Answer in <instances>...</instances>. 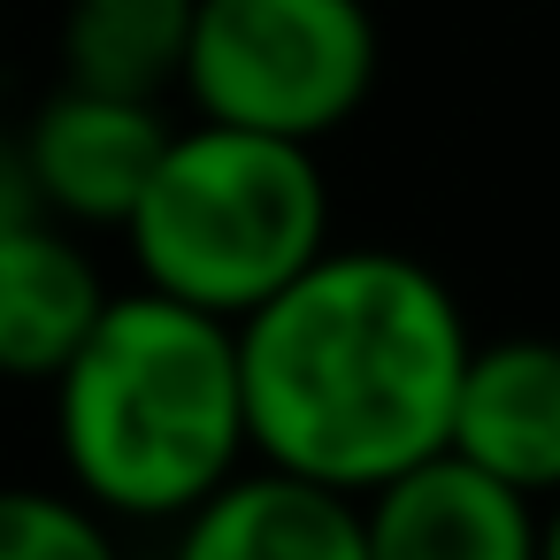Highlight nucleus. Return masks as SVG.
Returning <instances> with one entry per match:
<instances>
[{
	"label": "nucleus",
	"mask_w": 560,
	"mask_h": 560,
	"mask_svg": "<svg viewBox=\"0 0 560 560\" xmlns=\"http://www.w3.org/2000/svg\"><path fill=\"white\" fill-rule=\"evenodd\" d=\"M170 560H369V529L361 499L246 460L223 491H208L177 522Z\"/></svg>",
	"instance_id": "1a4fd4ad"
},
{
	"label": "nucleus",
	"mask_w": 560,
	"mask_h": 560,
	"mask_svg": "<svg viewBox=\"0 0 560 560\" xmlns=\"http://www.w3.org/2000/svg\"><path fill=\"white\" fill-rule=\"evenodd\" d=\"M170 101H124V93H93V85H62L24 116L16 147L32 170V192L55 223L70 231H124L162 147H170Z\"/></svg>",
	"instance_id": "39448f33"
},
{
	"label": "nucleus",
	"mask_w": 560,
	"mask_h": 560,
	"mask_svg": "<svg viewBox=\"0 0 560 560\" xmlns=\"http://www.w3.org/2000/svg\"><path fill=\"white\" fill-rule=\"evenodd\" d=\"M32 215H47V208H39V192H32L24 147H16V131H0V231H16V223H32Z\"/></svg>",
	"instance_id": "f8f14e48"
},
{
	"label": "nucleus",
	"mask_w": 560,
	"mask_h": 560,
	"mask_svg": "<svg viewBox=\"0 0 560 560\" xmlns=\"http://www.w3.org/2000/svg\"><path fill=\"white\" fill-rule=\"evenodd\" d=\"M384 78L369 0H200L185 47V108L208 124L323 147Z\"/></svg>",
	"instance_id": "20e7f679"
},
{
	"label": "nucleus",
	"mask_w": 560,
	"mask_h": 560,
	"mask_svg": "<svg viewBox=\"0 0 560 560\" xmlns=\"http://www.w3.org/2000/svg\"><path fill=\"white\" fill-rule=\"evenodd\" d=\"M537 560H560V491L537 499Z\"/></svg>",
	"instance_id": "ddd939ff"
},
{
	"label": "nucleus",
	"mask_w": 560,
	"mask_h": 560,
	"mask_svg": "<svg viewBox=\"0 0 560 560\" xmlns=\"http://www.w3.org/2000/svg\"><path fill=\"white\" fill-rule=\"evenodd\" d=\"M369 560H537V499L460 453H430L361 499Z\"/></svg>",
	"instance_id": "423d86ee"
},
{
	"label": "nucleus",
	"mask_w": 560,
	"mask_h": 560,
	"mask_svg": "<svg viewBox=\"0 0 560 560\" xmlns=\"http://www.w3.org/2000/svg\"><path fill=\"white\" fill-rule=\"evenodd\" d=\"M445 453L476 460L522 499H552L560 491V338H537V330L476 338Z\"/></svg>",
	"instance_id": "0eeeda50"
},
{
	"label": "nucleus",
	"mask_w": 560,
	"mask_h": 560,
	"mask_svg": "<svg viewBox=\"0 0 560 560\" xmlns=\"http://www.w3.org/2000/svg\"><path fill=\"white\" fill-rule=\"evenodd\" d=\"M0 560H124V537L70 483H0Z\"/></svg>",
	"instance_id": "9b49d317"
},
{
	"label": "nucleus",
	"mask_w": 560,
	"mask_h": 560,
	"mask_svg": "<svg viewBox=\"0 0 560 560\" xmlns=\"http://www.w3.org/2000/svg\"><path fill=\"white\" fill-rule=\"evenodd\" d=\"M108 269L85 231L32 215L0 231V384H55L108 307Z\"/></svg>",
	"instance_id": "6e6552de"
},
{
	"label": "nucleus",
	"mask_w": 560,
	"mask_h": 560,
	"mask_svg": "<svg viewBox=\"0 0 560 560\" xmlns=\"http://www.w3.org/2000/svg\"><path fill=\"white\" fill-rule=\"evenodd\" d=\"M47 422L62 483L85 506H101L116 529H177L208 491H223L254 460L238 323L147 284L108 292L101 323L47 384Z\"/></svg>",
	"instance_id": "f03ea898"
},
{
	"label": "nucleus",
	"mask_w": 560,
	"mask_h": 560,
	"mask_svg": "<svg viewBox=\"0 0 560 560\" xmlns=\"http://www.w3.org/2000/svg\"><path fill=\"white\" fill-rule=\"evenodd\" d=\"M116 238L131 254V284L246 323L330 246L323 147L192 116L170 131Z\"/></svg>",
	"instance_id": "7ed1b4c3"
},
{
	"label": "nucleus",
	"mask_w": 560,
	"mask_h": 560,
	"mask_svg": "<svg viewBox=\"0 0 560 560\" xmlns=\"http://www.w3.org/2000/svg\"><path fill=\"white\" fill-rule=\"evenodd\" d=\"M192 9L200 0H62L55 16L62 85H93L124 101H177Z\"/></svg>",
	"instance_id": "9d476101"
},
{
	"label": "nucleus",
	"mask_w": 560,
	"mask_h": 560,
	"mask_svg": "<svg viewBox=\"0 0 560 560\" xmlns=\"http://www.w3.org/2000/svg\"><path fill=\"white\" fill-rule=\"evenodd\" d=\"M468 353V307L430 261L330 238L238 323L254 460L369 499L445 453Z\"/></svg>",
	"instance_id": "f257e3e1"
}]
</instances>
